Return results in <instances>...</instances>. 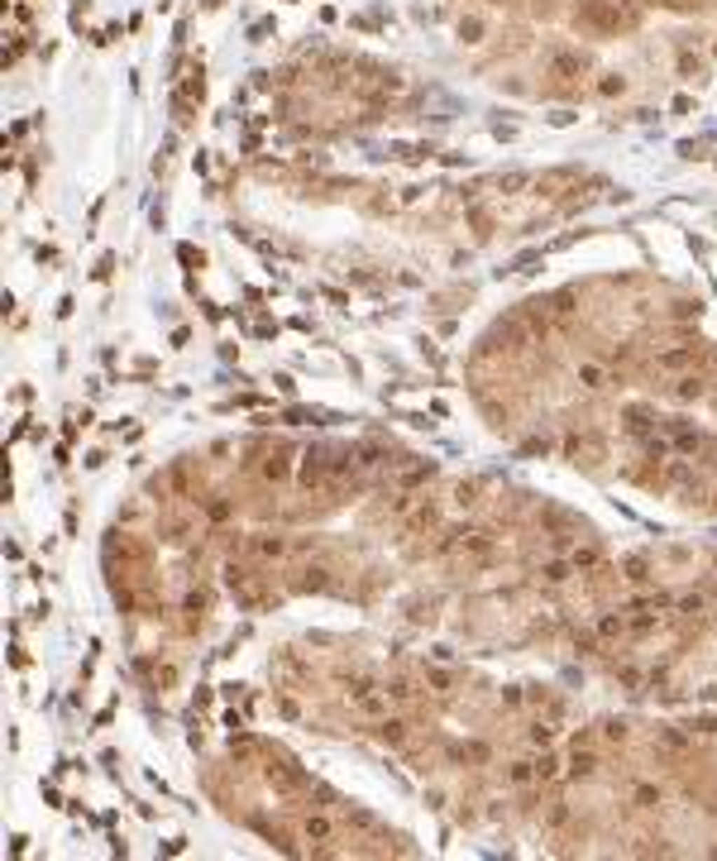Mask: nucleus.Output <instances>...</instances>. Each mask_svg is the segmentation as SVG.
Instances as JSON below:
<instances>
[{"label":"nucleus","mask_w":717,"mask_h":861,"mask_svg":"<svg viewBox=\"0 0 717 861\" xmlns=\"http://www.w3.org/2000/svg\"><path fill=\"white\" fill-rule=\"evenodd\" d=\"M301 833L316 837V842H320V837H330V818H306V828H301Z\"/></svg>","instance_id":"obj_2"},{"label":"nucleus","mask_w":717,"mask_h":861,"mask_svg":"<svg viewBox=\"0 0 717 861\" xmlns=\"http://www.w3.org/2000/svg\"><path fill=\"white\" fill-rule=\"evenodd\" d=\"M579 383H584V388H603V369H598V364H584V369H579Z\"/></svg>","instance_id":"obj_1"},{"label":"nucleus","mask_w":717,"mask_h":861,"mask_svg":"<svg viewBox=\"0 0 717 861\" xmlns=\"http://www.w3.org/2000/svg\"><path fill=\"white\" fill-rule=\"evenodd\" d=\"M636 799H641V804H646V808H650V804H660V789H650V785H641V789H636Z\"/></svg>","instance_id":"obj_3"},{"label":"nucleus","mask_w":717,"mask_h":861,"mask_svg":"<svg viewBox=\"0 0 717 861\" xmlns=\"http://www.w3.org/2000/svg\"><path fill=\"white\" fill-rule=\"evenodd\" d=\"M459 34H469V43H478V34H483V25H478V20H464V25H459Z\"/></svg>","instance_id":"obj_4"}]
</instances>
